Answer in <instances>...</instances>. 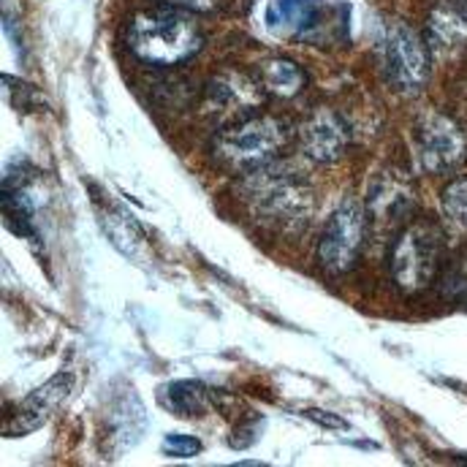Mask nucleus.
<instances>
[{
  "mask_svg": "<svg viewBox=\"0 0 467 467\" xmlns=\"http://www.w3.org/2000/svg\"><path fill=\"white\" fill-rule=\"evenodd\" d=\"M161 5H174V8H185L191 14H213L221 0H155Z\"/></svg>",
  "mask_w": 467,
  "mask_h": 467,
  "instance_id": "obj_23",
  "label": "nucleus"
},
{
  "mask_svg": "<svg viewBox=\"0 0 467 467\" xmlns=\"http://www.w3.org/2000/svg\"><path fill=\"white\" fill-rule=\"evenodd\" d=\"M77 389V375L71 369L57 372L55 378H49L47 383H41L36 391H30L11 416H5L3 421V435L5 438H22L30 435L36 430H41L71 397V391Z\"/></svg>",
  "mask_w": 467,
  "mask_h": 467,
  "instance_id": "obj_8",
  "label": "nucleus"
},
{
  "mask_svg": "<svg viewBox=\"0 0 467 467\" xmlns=\"http://www.w3.org/2000/svg\"><path fill=\"white\" fill-rule=\"evenodd\" d=\"M443 207H446V213L454 221H460L462 226H467V177H460V180H454V182L446 185V191H443Z\"/></svg>",
  "mask_w": 467,
  "mask_h": 467,
  "instance_id": "obj_19",
  "label": "nucleus"
},
{
  "mask_svg": "<svg viewBox=\"0 0 467 467\" xmlns=\"http://www.w3.org/2000/svg\"><path fill=\"white\" fill-rule=\"evenodd\" d=\"M90 193H93L90 202H93L96 221H99L101 232L107 234V239L115 244L122 255L141 264L150 255V244H147V236L141 232V226L133 221V215L128 210H122L115 199H109L107 193H101L96 188H90Z\"/></svg>",
  "mask_w": 467,
  "mask_h": 467,
  "instance_id": "obj_10",
  "label": "nucleus"
},
{
  "mask_svg": "<svg viewBox=\"0 0 467 467\" xmlns=\"http://www.w3.org/2000/svg\"><path fill=\"white\" fill-rule=\"evenodd\" d=\"M367 234V210L346 199L327 221L318 239V261L327 272L343 275L353 269Z\"/></svg>",
  "mask_w": 467,
  "mask_h": 467,
  "instance_id": "obj_7",
  "label": "nucleus"
},
{
  "mask_svg": "<svg viewBox=\"0 0 467 467\" xmlns=\"http://www.w3.org/2000/svg\"><path fill=\"white\" fill-rule=\"evenodd\" d=\"M210 96H213V101L221 107V109H242V107H253V104H258V88L253 85V82H244L239 74H223V77H218L213 85H210Z\"/></svg>",
  "mask_w": 467,
  "mask_h": 467,
  "instance_id": "obj_17",
  "label": "nucleus"
},
{
  "mask_svg": "<svg viewBox=\"0 0 467 467\" xmlns=\"http://www.w3.org/2000/svg\"><path fill=\"white\" fill-rule=\"evenodd\" d=\"M261 85L264 90H269L272 96L280 99H294L307 88V74L299 63L288 60V57H272L261 63Z\"/></svg>",
  "mask_w": 467,
  "mask_h": 467,
  "instance_id": "obj_16",
  "label": "nucleus"
},
{
  "mask_svg": "<svg viewBox=\"0 0 467 467\" xmlns=\"http://www.w3.org/2000/svg\"><path fill=\"white\" fill-rule=\"evenodd\" d=\"M239 199L258 223L275 232H299L313 213L310 185L280 161L242 174Z\"/></svg>",
  "mask_w": 467,
  "mask_h": 467,
  "instance_id": "obj_1",
  "label": "nucleus"
},
{
  "mask_svg": "<svg viewBox=\"0 0 467 467\" xmlns=\"http://www.w3.org/2000/svg\"><path fill=\"white\" fill-rule=\"evenodd\" d=\"M443 294L467 310V258L465 261H454L443 272Z\"/></svg>",
  "mask_w": 467,
  "mask_h": 467,
  "instance_id": "obj_18",
  "label": "nucleus"
},
{
  "mask_svg": "<svg viewBox=\"0 0 467 467\" xmlns=\"http://www.w3.org/2000/svg\"><path fill=\"white\" fill-rule=\"evenodd\" d=\"M288 144V125L272 115L242 117L213 139V155L221 166L247 174L277 161Z\"/></svg>",
  "mask_w": 467,
  "mask_h": 467,
  "instance_id": "obj_3",
  "label": "nucleus"
},
{
  "mask_svg": "<svg viewBox=\"0 0 467 467\" xmlns=\"http://www.w3.org/2000/svg\"><path fill=\"white\" fill-rule=\"evenodd\" d=\"M413 207V188L397 171H383L375 177L367 199V221H394L408 215Z\"/></svg>",
  "mask_w": 467,
  "mask_h": 467,
  "instance_id": "obj_13",
  "label": "nucleus"
},
{
  "mask_svg": "<svg viewBox=\"0 0 467 467\" xmlns=\"http://www.w3.org/2000/svg\"><path fill=\"white\" fill-rule=\"evenodd\" d=\"M158 402L180 419H199L218 402V391L199 380H171L158 389Z\"/></svg>",
  "mask_w": 467,
  "mask_h": 467,
  "instance_id": "obj_15",
  "label": "nucleus"
},
{
  "mask_svg": "<svg viewBox=\"0 0 467 467\" xmlns=\"http://www.w3.org/2000/svg\"><path fill=\"white\" fill-rule=\"evenodd\" d=\"M416 161L427 174H451L467 161V133L441 112H424L413 125Z\"/></svg>",
  "mask_w": 467,
  "mask_h": 467,
  "instance_id": "obj_6",
  "label": "nucleus"
},
{
  "mask_svg": "<svg viewBox=\"0 0 467 467\" xmlns=\"http://www.w3.org/2000/svg\"><path fill=\"white\" fill-rule=\"evenodd\" d=\"M427 47L443 57L467 52V0H441L430 11Z\"/></svg>",
  "mask_w": 467,
  "mask_h": 467,
  "instance_id": "obj_12",
  "label": "nucleus"
},
{
  "mask_svg": "<svg viewBox=\"0 0 467 467\" xmlns=\"http://www.w3.org/2000/svg\"><path fill=\"white\" fill-rule=\"evenodd\" d=\"M3 85H5V93H8V99H11V107H14V109L27 112V109H33V107H36L38 93H36L30 85H22V82H19V79H14V77H3Z\"/></svg>",
  "mask_w": 467,
  "mask_h": 467,
  "instance_id": "obj_21",
  "label": "nucleus"
},
{
  "mask_svg": "<svg viewBox=\"0 0 467 467\" xmlns=\"http://www.w3.org/2000/svg\"><path fill=\"white\" fill-rule=\"evenodd\" d=\"M147 416L144 405L133 391L125 397H117L115 408L107 416V441H109V454H122L128 451L139 438H144Z\"/></svg>",
  "mask_w": 467,
  "mask_h": 467,
  "instance_id": "obj_14",
  "label": "nucleus"
},
{
  "mask_svg": "<svg viewBox=\"0 0 467 467\" xmlns=\"http://www.w3.org/2000/svg\"><path fill=\"white\" fill-rule=\"evenodd\" d=\"M350 144V130L346 119L321 107L299 125V147L316 163H335L346 155Z\"/></svg>",
  "mask_w": 467,
  "mask_h": 467,
  "instance_id": "obj_9",
  "label": "nucleus"
},
{
  "mask_svg": "<svg viewBox=\"0 0 467 467\" xmlns=\"http://www.w3.org/2000/svg\"><path fill=\"white\" fill-rule=\"evenodd\" d=\"M305 416H307L310 421L327 427V430H346V427H348L337 413H329V410H321V408H310V410H305Z\"/></svg>",
  "mask_w": 467,
  "mask_h": 467,
  "instance_id": "obj_24",
  "label": "nucleus"
},
{
  "mask_svg": "<svg viewBox=\"0 0 467 467\" xmlns=\"http://www.w3.org/2000/svg\"><path fill=\"white\" fill-rule=\"evenodd\" d=\"M443 261V234L432 221H413L389 250V272L400 291L419 294L430 288L441 272Z\"/></svg>",
  "mask_w": 467,
  "mask_h": 467,
  "instance_id": "obj_5",
  "label": "nucleus"
},
{
  "mask_svg": "<svg viewBox=\"0 0 467 467\" xmlns=\"http://www.w3.org/2000/svg\"><path fill=\"white\" fill-rule=\"evenodd\" d=\"M378 60L386 82L402 96H419L432 74L430 47L408 22L386 19L378 36Z\"/></svg>",
  "mask_w": 467,
  "mask_h": 467,
  "instance_id": "obj_4",
  "label": "nucleus"
},
{
  "mask_svg": "<svg viewBox=\"0 0 467 467\" xmlns=\"http://www.w3.org/2000/svg\"><path fill=\"white\" fill-rule=\"evenodd\" d=\"M125 47L136 60L155 68H169L202 52L204 33L191 11L158 5L130 16L125 27Z\"/></svg>",
  "mask_w": 467,
  "mask_h": 467,
  "instance_id": "obj_2",
  "label": "nucleus"
},
{
  "mask_svg": "<svg viewBox=\"0 0 467 467\" xmlns=\"http://www.w3.org/2000/svg\"><path fill=\"white\" fill-rule=\"evenodd\" d=\"M258 432H261V419H253V421L247 419V421H242V424L234 427V432L229 435V446L236 449V451L250 449L258 441Z\"/></svg>",
  "mask_w": 467,
  "mask_h": 467,
  "instance_id": "obj_22",
  "label": "nucleus"
},
{
  "mask_svg": "<svg viewBox=\"0 0 467 467\" xmlns=\"http://www.w3.org/2000/svg\"><path fill=\"white\" fill-rule=\"evenodd\" d=\"M202 441L193 438V435H180V432H171L163 438V454L171 457V460H191V457H199L202 454Z\"/></svg>",
  "mask_w": 467,
  "mask_h": 467,
  "instance_id": "obj_20",
  "label": "nucleus"
},
{
  "mask_svg": "<svg viewBox=\"0 0 467 467\" xmlns=\"http://www.w3.org/2000/svg\"><path fill=\"white\" fill-rule=\"evenodd\" d=\"M327 14V0H269L266 27L283 38L310 41L318 36Z\"/></svg>",
  "mask_w": 467,
  "mask_h": 467,
  "instance_id": "obj_11",
  "label": "nucleus"
}]
</instances>
